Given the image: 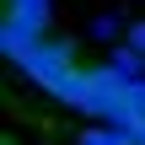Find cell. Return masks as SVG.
<instances>
[{"label":"cell","instance_id":"6da1fadb","mask_svg":"<svg viewBox=\"0 0 145 145\" xmlns=\"http://www.w3.org/2000/svg\"><path fill=\"white\" fill-rule=\"evenodd\" d=\"M81 65H75V43L70 38H43L38 48H32V59L22 65V75L32 81V86H43L48 97H59V86L75 75Z\"/></svg>","mask_w":145,"mask_h":145},{"label":"cell","instance_id":"7a4b0ae2","mask_svg":"<svg viewBox=\"0 0 145 145\" xmlns=\"http://www.w3.org/2000/svg\"><path fill=\"white\" fill-rule=\"evenodd\" d=\"M38 43H43V27H38V22H22V16H5V22H0V48H5L11 65H27Z\"/></svg>","mask_w":145,"mask_h":145},{"label":"cell","instance_id":"3957f363","mask_svg":"<svg viewBox=\"0 0 145 145\" xmlns=\"http://www.w3.org/2000/svg\"><path fill=\"white\" fill-rule=\"evenodd\" d=\"M108 65H113L124 81H140V75H145V54H140V48H129V43H124V48H113V54H108Z\"/></svg>","mask_w":145,"mask_h":145},{"label":"cell","instance_id":"277c9868","mask_svg":"<svg viewBox=\"0 0 145 145\" xmlns=\"http://www.w3.org/2000/svg\"><path fill=\"white\" fill-rule=\"evenodd\" d=\"M5 16H22V22L48 27V0H5Z\"/></svg>","mask_w":145,"mask_h":145},{"label":"cell","instance_id":"5b68a950","mask_svg":"<svg viewBox=\"0 0 145 145\" xmlns=\"http://www.w3.org/2000/svg\"><path fill=\"white\" fill-rule=\"evenodd\" d=\"M75 145H129V135H124V129H113V124H97V129H86Z\"/></svg>","mask_w":145,"mask_h":145},{"label":"cell","instance_id":"8992f818","mask_svg":"<svg viewBox=\"0 0 145 145\" xmlns=\"http://www.w3.org/2000/svg\"><path fill=\"white\" fill-rule=\"evenodd\" d=\"M118 32H129V27H124V22L113 16V11H102V16H91V38H97V43H113Z\"/></svg>","mask_w":145,"mask_h":145},{"label":"cell","instance_id":"52a82bcc","mask_svg":"<svg viewBox=\"0 0 145 145\" xmlns=\"http://www.w3.org/2000/svg\"><path fill=\"white\" fill-rule=\"evenodd\" d=\"M124 43H129V48H140V54H145V22H135V27L124 32Z\"/></svg>","mask_w":145,"mask_h":145},{"label":"cell","instance_id":"ba28073f","mask_svg":"<svg viewBox=\"0 0 145 145\" xmlns=\"http://www.w3.org/2000/svg\"><path fill=\"white\" fill-rule=\"evenodd\" d=\"M124 135H129V145H145V124H124Z\"/></svg>","mask_w":145,"mask_h":145}]
</instances>
